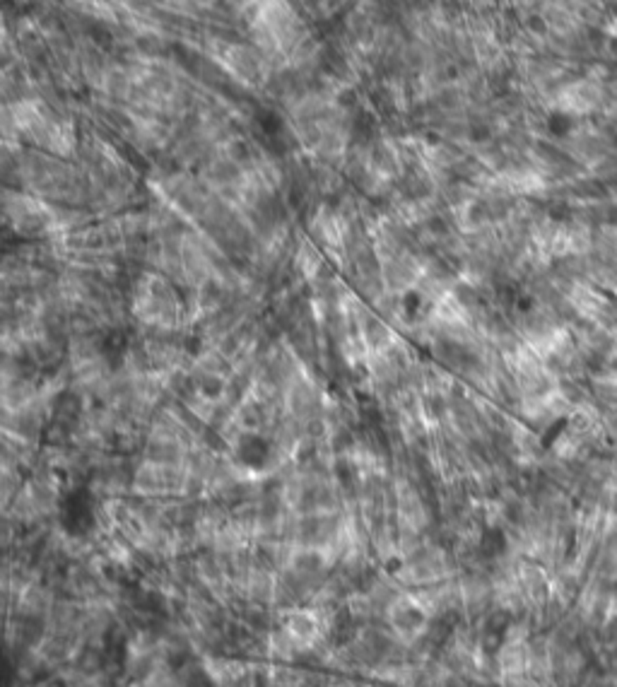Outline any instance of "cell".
<instances>
[{
	"instance_id": "cell-3",
	"label": "cell",
	"mask_w": 617,
	"mask_h": 687,
	"mask_svg": "<svg viewBox=\"0 0 617 687\" xmlns=\"http://www.w3.org/2000/svg\"><path fill=\"white\" fill-rule=\"evenodd\" d=\"M287 629L295 636H299V639H306V636L313 634L316 623H313V618L308 613H295L290 618V623H287Z\"/></svg>"
},
{
	"instance_id": "cell-2",
	"label": "cell",
	"mask_w": 617,
	"mask_h": 687,
	"mask_svg": "<svg viewBox=\"0 0 617 687\" xmlns=\"http://www.w3.org/2000/svg\"><path fill=\"white\" fill-rule=\"evenodd\" d=\"M391 615H393V625H396L403 634H410V636L422 632L424 625H427L424 610L419 608L417 603H412V600H401V603L393 608Z\"/></svg>"
},
{
	"instance_id": "cell-1",
	"label": "cell",
	"mask_w": 617,
	"mask_h": 687,
	"mask_svg": "<svg viewBox=\"0 0 617 687\" xmlns=\"http://www.w3.org/2000/svg\"><path fill=\"white\" fill-rule=\"evenodd\" d=\"M94 519H97V512H94L92 497L85 489H73L60 504V521H63V528L68 533H87L94 526Z\"/></svg>"
}]
</instances>
